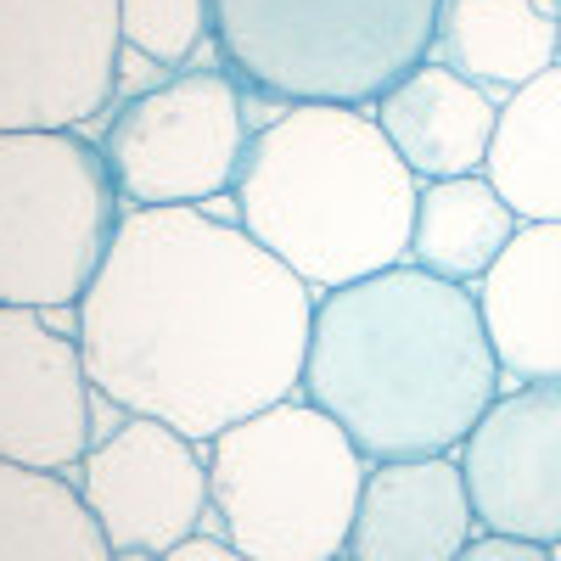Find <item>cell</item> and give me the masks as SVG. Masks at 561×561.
<instances>
[{"instance_id": "obj_8", "label": "cell", "mask_w": 561, "mask_h": 561, "mask_svg": "<svg viewBox=\"0 0 561 561\" xmlns=\"http://www.w3.org/2000/svg\"><path fill=\"white\" fill-rule=\"evenodd\" d=\"M118 79V0H0V135L96 129Z\"/></svg>"}, {"instance_id": "obj_7", "label": "cell", "mask_w": 561, "mask_h": 561, "mask_svg": "<svg viewBox=\"0 0 561 561\" xmlns=\"http://www.w3.org/2000/svg\"><path fill=\"white\" fill-rule=\"evenodd\" d=\"M248 140L253 96L225 68H185L118 96L96 147L129 208H203L237 192Z\"/></svg>"}, {"instance_id": "obj_19", "label": "cell", "mask_w": 561, "mask_h": 561, "mask_svg": "<svg viewBox=\"0 0 561 561\" xmlns=\"http://www.w3.org/2000/svg\"><path fill=\"white\" fill-rule=\"evenodd\" d=\"M118 34L129 57L158 73H185L214 45V12L208 0H118Z\"/></svg>"}, {"instance_id": "obj_4", "label": "cell", "mask_w": 561, "mask_h": 561, "mask_svg": "<svg viewBox=\"0 0 561 561\" xmlns=\"http://www.w3.org/2000/svg\"><path fill=\"white\" fill-rule=\"evenodd\" d=\"M444 0H208L214 57L270 107H377L433 57Z\"/></svg>"}, {"instance_id": "obj_18", "label": "cell", "mask_w": 561, "mask_h": 561, "mask_svg": "<svg viewBox=\"0 0 561 561\" xmlns=\"http://www.w3.org/2000/svg\"><path fill=\"white\" fill-rule=\"evenodd\" d=\"M0 561H113L73 472L0 460Z\"/></svg>"}, {"instance_id": "obj_20", "label": "cell", "mask_w": 561, "mask_h": 561, "mask_svg": "<svg viewBox=\"0 0 561 561\" xmlns=\"http://www.w3.org/2000/svg\"><path fill=\"white\" fill-rule=\"evenodd\" d=\"M455 561H550V545H534V539H511V534H489V528H478L472 545H466Z\"/></svg>"}, {"instance_id": "obj_3", "label": "cell", "mask_w": 561, "mask_h": 561, "mask_svg": "<svg viewBox=\"0 0 561 561\" xmlns=\"http://www.w3.org/2000/svg\"><path fill=\"white\" fill-rule=\"evenodd\" d=\"M415 174L399 163L370 107L298 102L253 124L237 174V219L309 293L404 264Z\"/></svg>"}, {"instance_id": "obj_14", "label": "cell", "mask_w": 561, "mask_h": 561, "mask_svg": "<svg viewBox=\"0 0 561 561\" xmlns=\"http://www.w3.org/2000/svg\"><path fill=\"white\" fill-rule=\"evenodd\" d=\"M370 118L415 180H455L483 174L500 102H489L478 84H466L460 73L427 57L370 107Z\"/></svg>"}, {"instance_id": "obj_6", "label": "cell", "mask_w": 561, "mask_h": 561, "mask_svg": "<svg viewBox=\"0 0 561 561\" xmlns=\"http://www.w3.org/2000/svg\"><path fill=\"white\" fill-rule=\"evenodd\" d=\"M124 208L84 129L0 135V304L73 309L102 275Z\"/></svg>"}, {"instance_id": "obj_5", "label": "cell", "mask_w": 561, "mask_h": 561, "mask_svg": "<svg viewBox=\"0 0 561 561\" xmlns=\"http://www.w3.org/2000/svg\"><path fill=\"white\" fill-rule=\"evenodd\" d=\"M370 460L304 393L242 415L208 444V528L253 561H332Z\"/></svg>"}, {"instance_id": "obj_21", "label": "cell", "mask_w": 561, "mask_h": 561, "mask_svg": "<svg viewBox=\"0 0 561 561\" xmlns=\"http://www.w3.org/2000/svg\"><path fill=\"white\" fill-rule=\"evenodd\" d=\"M158 561H253V556H242L230 539H219L214 528H203V534H192V539H180L174 550H163Z\"/></svg>"}, {"instance_id": "obj_11", "label": "cell", "mask_w": 561, "mask_h": 561, "mask_svg": "<svg viewBox=\"0 0 561 561\" xmlns=\"http://www.w3.org/2000/svg\"><path fill=\"white\" fill-rule=\"evenodd\" d=\"M90 377L79 337L39 309L0 304V460L73 472L90 455Z\"/></svg>"}, {"instance_id": "obj_9", "label": "cell", "mask_w": 561, "mask_h": 561, "mask_svg": "<svg viewBox=\"0 0 561 561\" xmlns=\"http://www.w3.org/2000/svg\"><path fill=\"white\" fill-rule=\"evenodd\" d=\"M73 483L113 550L163 556L208 528V444L152 415H124V427L90 444Z\"/></svg>"}, {"instance_id": "obj_25", "label": "cell", "mask_w": 561, "mask_h": 561, "mask_svg": "<svg viewBox=\"0 0 561 561\" xmlns=\"http://www.w3.org/2000/svg\"><path fill=\"white\" fill-rule=\"evenodd\" d=\"M332 561H348V556H332Z\"/></svg>"}, {"instance_id": "obj_17", "label": "cell", "mask_w": 561, "mask_h": 561, "mask_svg": "<svg viewBox=\"0 0 561 561\" xmlns=\"http://www.w3.org/2000/svg\"><path fill=\"white\" fill-rule=\"evenodd\" d=\"M483 180L523 225H561V62L500 102Z\"/></svg>"}, {"instance_id": "obj_12", "label": "cell", "mask_w": 561, "mask_h": 561, "mask_svg": "<svg viewBox=\"0 0 561 561\" xmlns=\"http://www.w3.org/2000/svg\"><path fill=\"white\" fill-rule=\"evenodd\" d=\"M478 534L460 460H382L365 472V494L348 528V561H455Z\"/></svg>"}, {"instance_id": "obj_2", "label": "cell", "mask_w": 561, "mask_h": 561, "mask_svg": "<svg viewBox=\"0 0 561 561\" xmlns=\"http://www.w3.org/2000/svg\"><path fill=\"white\" fill-rule=\"evenodd\" d=\"M298 393L382 460L455 455L505 393L478 298L415 264L314 293Z\"/></svg>"}, {"instance_id": "obj_16", "label": "cell", "mask_w": 561, "mask_h": 561, "mask_svg": "<svg viewBox=\"0 0 561 561\" xmlns=\"http://www.w3.org/2000/svg\"><path fill=\"white\" fill-rule=\"evenodd\" d=\"M517 214L483 174H455V180H421L415 185V225H410V253L404 264L427 270L438 280L472 293L489 275V264L517 237Z\"/></svg>"}, {"instance_id": "obj_24", "label": "cell", "mask_w": 561, "mask_h": 561, "mask_svg": "<svg viewBox=\"0 0 561 561\" xmlns=\"http://www.w3.org/2000/svg\"><path fill=\"white\" fill-rule=\"evenodd\" d=\"M550 561H561V539H556V545H550Z\"/></svg>"}, {"instance_id": "obj_13", "label": "cell", "mask_w": 561, "mask_h": 561, "mask_svg": "<svg viewBox=\"0 0 561 561\" xmlns=\"http://www.w3.org/2000/svg\"><path fill=\"white\" fill-rule=\"evenodd\" d=\"M472 298L505 388L561 377V225H517Z\"/></svg>"}, {"instance_id": "obj_23", "label": "cell", "mask_w": 561, "mask_h": 561, "mask_svg": "<svg viewBox=\"0 0 561 561\" xmlns=\"http://www.w3.org/2000/svg\"><path fill=\"white\" fill-rule=\"evenodd\" d=\"M550 12H556V62H561V0H550Z\"/></svg>"}, {"instance_id": "obj_22", "label": "cell", "mask_w": 561, "mask_h": 561, "mask_svg": "<svg viewBox=\"0 0 561 561\" xmlns=\"http://www.w3.org/2000/svg\"><path fill=\"white\" fill-rule=\"evenodd\" d=\"M113 561H158L152 550H113Z\"/></svg>"}, {"instance_id": "obj_10", "label": "cell", "mask_w": 561, "mask_h": 561, "mask_svg": "<svg viewBox=\"0 0 561 561\" xmlns=\"http://www.w3.org/2000/svg\"><path fill=\"white\" fill-rule=\"evenodd\" d=\"M478 528L556 545L561 539V377L505 388L455 449Z\"/></svg>"}, {"instance_id": "obj_1", "label": "cell", "mask_w": 561, "mask_h": 561, "mask_svg": "<svg viewBox=\"0 0 561 561\" xmlns=\"http://www.w3.org/2000/svg\"><path fill=\"white\" fill-rule=\"evenodd\" d=\"M314 293L208 208H124L102 275L79 298L90 388L214 444L304 382Z\"/></svg>"}, {"instance_id": "obj_15", "label": "cell", "mask_w": 561, "mask_h": 561, "mask_svg": "<svg viewBox=\"0 0 561 561\" xmlns=\"http://www.w3.org/2000/svg\"><path fill=\"white\" fill-rule=\"evenodd\" d=\"M433 62L478 84L489 102H511L556 62L550 0H444L433 28Z\"/></svg>"}]
</instances>
